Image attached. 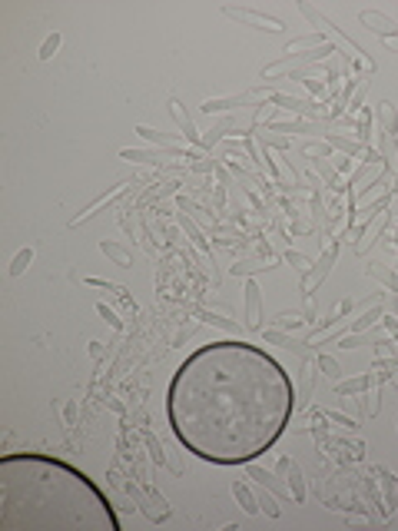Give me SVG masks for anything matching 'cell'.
I'll return each mask as SVG.
<instances>
[{"instance_id":"1","label":"cell","mask_w":398,"mask_h":531,"mask_svg":"<svg viewBox=\"0 0 398 531\" xmlns=\"http://www.w3.org/2000/svg\"><path fill=\"white\" fill-rule=\"evenodd\" d=\"M296 389L272 355L249 342H213L176 369L166 415L180 445L216 465H246L276 445Z\"/></svg>"},{"instance_id":"2","label":"cell","mask_w":398,"mask_h":531,"mask_svg":"<svg viewBox=\"0 0 398 531\" xmlns=\"http://www.w3.org/2000/svg\"><path fill=\"white\" fill-rule=\"evenodd\" d=\"M0 525L14 528L116 531L120 518L106 495L73 465L47 455L0 458Z\"/></svg>"},{"instance_id":"3","label":"cell","mask_w":398,"mask_h":531,"mask_svg":"<svg viewBox=\"0 0 398 531\" xmlns=\"http://www.w3.org/2000/svg\"><path fill=\"white\" fill-rule=\"evenodd\" d=\"M335 256H339V246L332 243V246L322 249V256H319V259L312 263V269H309V272H302V279H298V292H302L305 299L312 296L315 289H319V286L325 282V276H329L332 263H335Z\"/></svg>"},{"instance_id":"4","label":"cell","mask_w":398,"mask_h":531,"mask_svg":"<svg viewBox=\"0 0 398 531\" xmlns=\"http://www.w3.org/2000/svg\"><path fill=\"white\" fill-rule=\"evenodd\" d=\"M222 14L236 20V24H249V27H256V30H269V33H282V24L279 17H269V14H259V10H252V7H222Z\"/></svg>"},{"instance_id":"5","label":"cell","mask_w":398,"mask_h":531,"mask_svg":"<svg viewBox=\"0 0 398 531\" xmlns=\"http://www.w3.org/2000/svg\"><path fill=\"white\" fill-rule=\"evenodd\" d=\"M276 475L289 485L292 501H305V478H302V468H298L289 455H279V462H276Z\"/></svg>"},{"instance_id":"6","label":"cell","mask_w":398,"mask_h":531,"mask_svg":"<svg viewBox=\"0 0 398 531\" xmlns=\"http://www.w3.org/2000/svg\"><path fill=\"white\" fill-rule=\"evenodd\" d=\"M130 495L140 498V508H143V514H146L149 521H166V518H169V505H166V498L156 495L153 488H136V485H130Z\"/></svg>"},{"instance_id":"7","label":"cell","mask_w":398,"mask_h":531,"mask_svg":"<svg viewBox=\"0 0 398 531\" xmlns=\"http://www.w3.org/2000/svg\"><path fill=\"white\" fill-rule=\"evenodd\" d=\"M243 326L249 332H263V292H259V282L249 276L246 279V319Z\"/></svg>"},{"instance_id":"8","label":"cell","mask_w":398,"mask_h":531,"mask_svg":"<svg viewBox=\"0 0 398 531\" xmlns=\"http://www.w3.org/2000/svg\"><path fill=\"white\" fill-rule=\"evenodd\" d=\"M372 472L379 475V488H381V518H388V514L398 512V475H392L381 465H375Z\"/></svg>"},{"instance_id":"9","label":"cell","mask_w":398,"mask_h":531,"mask_svg":"<svg viewBox=\"0 0 398 531\" xmlns=\"http://www.w3.org/2000/svg\"><path fill=\"white\" fill-rule=\"evenodd\" d=\"M246 478H252L256 485H263L265 492H272V495L279 498H292V492H289V485L279 478V475H272L269 468H263V465L256 462H246Z\"/></svg>"},{"instance_id":"10","label":"cell","mask_w":398,"mask_h":531,"mask_svg":"<svg viewBox=\"0 0 398 531\" xmlns=\"http://www.w3.org/2000/svg\"><path fill=\"white\" fill-rule=\"evenodd\" d=\"M263 339L269 346H282V348H289V352H296L298 359H312V355H309V339H296V335L276 329V326L263 329Z\"/></svg>"},{"instance_id":"11","label":"cell","mask_w":398,"mask_h":531,"mask_svg":"<svg viewBox=\"0 0 398 531\" xmlns=\"http://www.w3.org/2000/svg\"><path fill=\"white\" fill-rule=\"evenodd\" d=\"M239 106H265L256 103V93H239V97H209L202 103V113H226V110H239Z\"/></svg>"},{"instance_id":"12","label":"cell","mask_w":398,"mask_h":531,"mask_svg":"<svg viewBox=\"0 0 398 531\" xmlns=\"http://www.w3.org/2000/svg\"><path fill=\"white\" fill-rule=\"evenodd\" d=\"M265 130L272 133H282V136H292V133H329V123H322V120H289V123H282V120H269V127Z\"/></svg>"},{"instance_id":"13","label":"cell","mask_w":398,"mask_h":531,"mask_svg":"<svg viewBox=\"0 0 398 531\" xmlns=\"http://www.w3.org/2000/svg\"><path fill=\"white\" fill-rule=\"evenodd\" d=\"M315 375H319V365H315V355L312 359H302V369H298V392H296V412H302L312 398V385H315Z\"/></svg>"},{"instance_id":"14","label":"cell","mask_w":398,"mask_h":531,"mask_svg":"<svg viewBox=\"0 0 398 531\" xmlns=\"http://www.w3.org/2000/svg\"><path fill=\"white\" fill-rule=\"evenodd\" d=\"M359 24H362V27H368L372 33H379L381 40H392V37H398V24L392 20V17L379 14V10H362V14H359Z\"/></svg>"},{"instance_id":"15","label":"cell","mask_w":398,"mask_h":531,"mask_svg":"<svg viewBox=\"0 0 398 531\" xmlns=\"http://www.w3.org/2000/svg\"><path fill=\"white\" fill-rule=\"evenodd\" d=\"M126 186H130V183H116V186H113V189H110V193H103V196H100L97 203H90V206H86L83 213H77V216H73V219H70V230H77L80 223H86V219H90V216H93V213H100L103 206H110L113 199H120V196H123V193H126Z\"/></svg>"},{"instance_id":"16","label":"cell","mask_w":398,"mask_h":531,"mask_svg":"<svg viewBox=\"0 0 398 531\" xmlns=\"http://www.w3.org/2000/svg\"><path fill=\"white\" fill-rule=\"evenodd\" d=\"M381 339H388V332L381 329H365V332H345V335H339V348H359V346H379Z\"/></svg>"},{"instance_id":"17","label":"cell","mask_w":398,"mask_h":531,"mask_svg":"<svg viewBox=\"0 0 398 531\" xmlns=\"http://www.w3.org/2000/svg\"><path fill=\"white\" fill-rule=\"evenodd\" d=\"M169 116L176 120V127L182 130V140H186V143H196V147H199V140H202V136L196 133V127H193V116L182 110L180 100H169Z\"/></svg>"},{"instance_id":"18","label":"cell","mask_w":398,"mask_h":531,"mask_svg":"<svg viewBox=\"0 0 398 531\" xmlns=\"http://www.w3.org/2000/svg\"><path fill=\"white\" fill-rule=\"evenodd\" d=\"M136 133H140L146 143H153V147H160V149H180V147H186V140L173 136V133L153 130V127H146V123H140V127H136Z\"/></svg>"},{"instance_id":"19","label":"cell","mask_w":398,"mask_h":531,"mask_svg":"<svg viewBox=\"0 0 398 531\" xmlns=\"http://www.w3.org/2000/svg\"><path fill=\"white\" fill-rule=\"evenodd\" d=\"M365 276H368V279H375V282H381L388 292H395V296H398V269H392V266H385V263H368V266H365Z\"/></svg>"},{"instance_id":"20","label":"cell","mask_w":398,"mask_h":531,"mask_svg":"<svg viewBox=\"0 0 398 531\" xmlns=\"http://www.w3.org/2000/svg\"><path fill=\"white\" fill-rule=\"evenodd\" d=\"M372 385H379L375 372H372V375H355V379H345V382L339 379L335 382V392H339V395H365Z\"/></svg>"},{"instance_id":"21","label":"cell","mask_w":398,"mask_h":531,"mask_svg":"<svg viewBox=\"0 0 398 531\" xmlns=\"http://www.w3.org/2000/svg\"><path fill=\"white\" fill-rule=\"evenodd\" d=\"M232 498L239 501V508H243L246 514H259V512H263V508H259V495L249 488L246 481H239V478L232 481Z\"/></svg>"},{"instance_id":"22","label":"cell","mask_w":398,"mask_h":531,"mask_svg":"<svg viewBox=\"0 0 398 531\" xmlns=\"http://www.w3.org/2000/svg\"><path fill=\"white\" fill-rule=\"evenodd\" d=\"M325 143H329L332 149H339V153H345V156H362V149H365V143H359V140H352V136H342V133H325Z\"/></svg>"},{"instance_id":"23","label":"cell","mask_w":398,"mask_h":531,"mask_svg":"<svg viewBox=\"0 0 398 531\" xmlns=\"http://www.w3.org/2000/svg\"><path fill=\"white\" fill-rule=\"evenodd\" d=\"M319 47H325L322 44V33H305V37H298V40H292L285 47V57H305V53H315Z\"/></svg>"},{"instance_id":"24","label":"cell","mask_w":398,"mask_h":531,"mask_svg":"<svg viewBox=\"0 0 398 531\" xmlns=\"http://www.w3.org/2000/svg\"><path fill=\"white\" fill-rule=\"evenodd\" d=\"M100 252H103L106 259H113L116 266L133 269V252H130V249H123L120 243H113V239H100Z\"/></svg>"},{"instance_id":"25","label":"cell","mask_w":398,"mask_h":531,"mask_svg":"<svg viewBox=\"0 0 398 531\" xmlns=\"http://www.w3.org/2000/svg\"><path fill=\"white\" fill-rule=\"evenodd\" d=\"M352 309H355V302H352V299H342V302H335V309H332V313L325 315V319H322L319 326H315V329H312V335H309V339H315V335H319V332H322V329H329V326H335V322H339L342 315H348V313H352Z\"/></svg>"},{"instance_id":"26","label":"cell","mask_w":398,"mask_h":531,"mask_svg":"<svg viewBox=\"0 0 398 531\" xmlns=\"http://www.w3.org/2000/svg\"><path fill=\"white\" fill-rule=\"evenodd\" d=\"M143 438H146L149 451H153V462H156V465H166V468H173L176 475H182V468H180V465H176V462H173L169 455H166V448L160 445V442H156V435H149V431H143Z\"/></svg>"},{"instance_id":"27","label":"cell","mask_w":398,"mask_h":531,"mask_svg":"<svg viewBox=\"0 0 398 531\" xmlns=\"http://www.w3.org/2000/svg\"><path fill=\"white\" fill-rule=\"evenodd\" d=\"M252 136L263 143V149L265 147H272V149H289L292 147V136H282V133H272V130H252Z\"/></svg>"},{"instance_id":"28","label":"cell","mask_w":398,"mask_h":531,"mask_svg":"<svg viewBox=\"0 0 398 531\" xmlns=\"http://www.w3.org/2000/svg\"><path fill=\"white\" fill-rule=\"evenodd\" d=\"M226 130H236V120H232V116H229V120H222V123H216L213 130H209L206 136H202V140H199V149H213L216 143L222 140V133H226Z\"/></svg>"},{"instance_id":"29","label":"cell","mask_w":398,"mask_h":531,"mask_svg":"<svg viewBox=\"0 0 398 531\" xmlns=\"http://www.w3.org/2000/svg\"><path fill=\"white\" fill-rule=\"evenodd\" d=\"M315 365H319V372H322L325 379H332V382L342 379V365H339L335 355H315Z\"/></svg>"},{"instance_id":"30","label":"cell","mask_w":398,"mask_h":531,"mask_svg":"<svg viewBox=\"0 0 398 531\" xmlns=\"http://www.w3.org/2000/svg\"><path fill=\"white\" fill-rule=\"evenodd\" d=\"M305 322H309V319H305L302 313H279L276 319H272V326H276V329H282V332H285V329H302Z\"/></svg>"},{"instance_id":"31","label":"cell","mask_w":398,"mask_h":531,"mask_svg":"<svg viewBox=\"0 0 398 531\" xmlns=\"http://www.w3.org/2000/svg\"><path fill=\"white\" fill-rule=\"evenodd\" d=\"M30 263H33V246H23L14 256V263H10V269H7V272L17 279V276H23V272H27V266H30Z\"/></svg>"},{"instance_id":"32","label":"cell","mask_w":398,"mask_h":531,"mask_svg":"<svg viewBox=\"0 0 398 531\" xmlns=\"http://www.w3.org/2000/svg\"><path fill=\"white\" fill-rule=\"evenodd\" d=\"M302 153H305L309 160H332V153H335V149H332L325 140H319V143H305V147H302Z\"/></svg>"},{"instance_id":"33","label":"cell","mask_w":398,"mask_h":531,"mask_svg":"<svg viewBox=\"0 0 398 531\" xmlns=\"http://www.w3.org/2000/svg\"><path fill=\"white\" fill-rule=\"evenodd\" d=\"M57 409H60V415H64V429L66 431L77 429V402H73V398H64Z\"/></svg>"},{"instance_id":"34","label":"cell","mask_w":398,"mask_h":531,"mask_svg":"<svg viewBox=\"0 0 398 531\" xmlns=\"http://www.w3.org/2000/svg\"><path fill=\"white\" fill-rule=\"evenodd\" d=\"M60 44H64V37H60L57 30L47 33V40H44V47H40V53H37V57H40V60H50V57L60 50Z\"/></svg>"},{"instance_id":"35","label":"cell","mask_w":398,"mask_h":531,"mask_svg":"<svg viewBox=\"0 0 398 531\" xmlns=\"http://www.w3.org/2000/svg\"><path fill=\"white\" fill-rule=\"evenodd\" d=\"M263 269H272L269 263H236L232 266V276H256V272H263Z\"/></svg>"},{"instance_id":"36","label":"cell","mask_w":398,"mask_h":531,"mask_svg":"<svg viewBox=\"0 0 398 531\" xmlns=\"http://www.w3.org/2000/svg\"><path fill=\"white\" fill-rule=\"evenodd\" d=\"M285 263H292V266L298 269V272H309L315 259H309V256H302V252H296V249H289V252H285Z\"/></svg>"},{"instance_id":"37","label":"cell","mask_w":398,"mask_h":531,"mask_svg":"<svg viewBox=\"0 0 398 531\" xmlns=\"http://www.w3.org/2000/svg\"><path fill=\"white\" fill-rule=\"evenodd\" d=\"M209 326H219V329H226V332H239V326L232 322V319H222V315H216V313H199Z\"/></svg>"},{"instance_id":"38","label":"cell","mask_w":398,"mask_h":531,"mask_svg":"<svg viewBox=\"0 0 398 531\" xmlns=\"http://www.w3.org/2000/svg\"><path fill=\"white\" fill-rule=\"evenodd\" d=\"M325 418L335 422V425H342V429H355V418H348V415L339 412V409H325Z\"/></svg>"},{"instance_id":"39","label":"cell","mask_w":398,"mask_h":531,"mask_svg":"<svg viewBox=\"0 0 398 531\" xmlns=\"http://www.w3.org/2000/svg\"><path fill=\"white\" fill-rule=\"evenodd\" d=\"M83 282L86 286H97V289H106V292H123V286H116V282H106V279H97V276H83Z\"/></svg>"},{"instance_id":"40","label":"cell","mask_w":398,"mask_h":531,"mask_svg":"<svg viewBox=\"0 0 398 531\" xmlns=\"http://www.w3.org/2000/svg\"><path fill=\"white\" fill-rule=\"evenodd\" d=\"M97 313L103 315V322H110V326H113L116 332L123 329V322H120V319H116V313H113V309H110V306H106V302H97Z\"/></svg>"},{"instance_id":"41","label":"cell","mask_w":398,"mask_h":531,"mask_svg":"<svg viewBox=\"0 0 398 531\" xmlns=\"http://www.w3.org/2000/svg\"><path fill=\"white\" fill-rule=\"evenodd\" d=\"M182 230L189 232V239H193V243H196V246L202 249V252H209V246H206V239L199 236V230H196V226H193V223H189V219H186V216H182Z\"/></svg>"},{"instance_id":"42","label":"cell","mask_w":398,"mask_h":531,"mask_svg":"<svg viewBox=\"0 0 398 531\" xmlns=\"http://www.w3.org/2000/svg\"><path fill=\"white\" fill-rule=\"evenodd\" d=\"M259 508H263V512L269 514V518H279V505H276V498H272V492L259 498Z\"/></svg>"},{"instance_id":"43","label":"cell","mask_w":398,"mask_h":531,"mask_svg":"<svg viewBox=\"0 0 398 531\" xmlns=\"http://www.w3.org/2000/svg\"><path fill=\"white\" fill-rule=\"evenodd\" d=\"M189 335H193V326H182V329H176L173 335H169V346H182Z\"/></svg>"},{"instance_id":"44","label":"cell","mask_w":398,"mask_h":531,"mask_svg":"<svg viewBox=\"0 0 398 531\" xmlns=\"http://www.w3.org/2000/svg\"><path fill=\"white\" fill-rule=\"evenodd\" d=\"M332 166H335V173L342 176V173L352 169V156H345V153H342V156H332Z\"/></svg>"},{"instance_id":"45","label":"cell","mask_w":398,"mask_h":531,"mask_svg":"<svg viewBox=\"0 0 398 531\" xmlns=\"http://www.w3.org/2000/svg\"><path fill=\"white\" fill-rule=\"evenodd\" d=\"M302 83H305V86L312 90L315 97H322V93H325V83H322V80H315V77H305V80H302Z\"/></svg>"},{"instance_id":"46","label":"cell","mask_w":398,"mask_h":531,"mask_svg":"<svg viewBox=\"0 0 398 531\" xmlns=\"http://www.w3.org/2000/svg\"><path fill=\"white\" fill-rule=\"evenodd\" d=\"M193 169H196V173H213L216 166L209 163V160H193Z\"/></svg>"},{"instance_id":"47","label":"cell","mask_w":398,"mask_h":531,"mask_svg":"<svg viewBox=\"0 0 398 531\" xmlns=\"http://www.w3.org/2000/svg\"><path fill=\"white\" fill-rule=\"evenodd\" d=\"M103 352H106V348H103V342H90V355H93V359H103Z\"/></svg>"},{"instance_id":"48","label":"cell","mask_w":398,"mask_h":531,"mask_svg":"<svg viewBox=\"0 0 398 531\" xmlns=\"http://www.w3.org/2000/svg\"><path fill=\"white\" fill-rule=\"evenodd\" d=\"M385 47L392 50V53H398V37H392V40H385Z\"/></svg>"},{"instance_id":"49","label":"cell","mask_w":398,"mask_h":531,"mask_svg":"<svg viewBox=\"0 0 398 531\" xmlns=\"http://www.w3.org/2000/svg\"><path fill=\"white\" fill-rule=\"evenodd\" d=\"M388 189H392V196H398V173H395V180H392V186H388Z\"/></svg>"},{"instance_id":"50","label":"cell","mask_w":398,"mask_h":531,"mask_svg":"<svg viewBox=\"0 0 398 531\" xmlns=\"http://www.w3.org/2000/svg\"><path fill=\"white\" fill-rule=\"evenodd\" d=\"M395 425H398V418H395Z\"/></svg>"}]
</instances>
